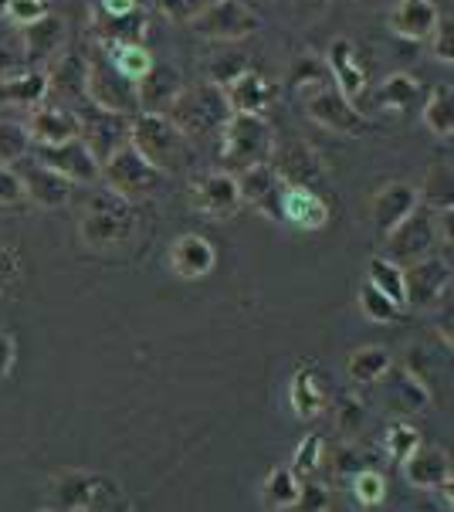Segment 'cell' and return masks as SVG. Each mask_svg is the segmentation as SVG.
<instances>
[{"label":"cell","mask_w":454,"mask_h":512,"mask_svg":"<svg viewBox=\"0 0 454 512\" xmlns=\"http://www.w3.org/2000/svg\"><path fill=\"white\" fill-rule=\"evenodd\" d=\"M322 462H326V441L322 435H305L295 448V458H292V472L295 475H316Z\"/></svg>","instance_id":"60d3db41"},{"label":"cell","mask_w":454,"mask_h":512,"mask_svg":"<svg viewBox=\"0 0 454 512\" xmlns=\"http://www.w3.org/2000/svg\"><path fill=\"white\" fill-rule=\"evenodd\" d=\"M288 404L299 421H316L329 407V390L322 387V380L312 370H299L288 384Z\"/></svg>","instance_id":"f546056e"},{"label":"cell","mask_w":454,"mask_h":512,"mask_svg":"<svg viewBox=\"0 0 454 512\" xmlns=\"http://www.w3.org/2000/svg\"><path fill=\"white\" fill-rule=\"evenodd\" d=\"M417 204H421V194H417L414 184H400L397 180V184L380 187L377 197H373V207H370L373 224H377L380 234H387L390 228H397Z\"/></svg>","instance_id":"484cf974"},{"label":"cell","mask_w":454,"mask_h":512,"mask_svg":"<svg viewBox=\"0 0 454 512\" xmlns=\"http://www.w3.org/2000/svg\"><path fill=\"white\" fill-rule=\"evenodd\" d=\"M427 41H434V58L444 65H454V31H451V17L438 21V28Z\"/></svg>","instance_id":"681fc988"},{"label":"cell","mask_w":454,"mask_h":512,"mask_svg":"<svg viewBox=\"0 0 454 512\" xmlns=\"http://www.w3.org/2000/svg\"><path fill=\"white\" fill-rule=\"evenodd\" d=\"M333 218V207L316 187H285L282 190V221L299 231H322Z\"/></svg>","instance_id":"d6986e66"},{"label":"cell","mask_w":454,"mask_h":512,"mask_svg":"<svg viewBox=\"0 0 454 512\" xmlns=\"http://www.w3.org/2000/svg\"><path fill=\"white\" fill-rule=\"evenodd\" d=\"M312 4H319V7H322V4H326V0H312Z\"/></svg>","instance_id":"680465c9"},{"label":"cell","mask_w":454,"mask_h":512,"mask_svg":"<svg viewBox=\"0 0 454 512\" xmlns=\"http://www.w3.org/2000/svg\"><path fill=\"white\" fill-rule=\"evenodd\" d=\"M17 282H21V255L11 245H0V299L11 295Z\"/></svg>","instance_id":"c3c4849f"},{"label":"cell","mask_w":454,"mask_h":512,"mask_svg":"<svg viewBox=\"0 0 454 512\" xmlns=\"http://www.w3.org/2000/svg\"><path fill=\"white\" fill-rule=\"evenodd\" d=\"M224 99L231 112H244V116H265L268 102H272V82H268L261 72H244L234 78V82L224 85Z\"/></svg>","instance_id":"4316f807"},{"label":"cell","mask_w":454,"mask_h":512,"mask_svg":"<svg viewBox=\"0 0 454 512\" xmlns=\"http://www.w3.org/2000/svg\"><path fill=\"white\" fill-rule=\"evenodd\" d=\"M333 468H336V475H349V479H353L360 468H366V458L356 445H343L333 451Z\"/></svg>","instance_id":"f907efd6"},{"label":"cell","mask_w":454,"mask_h":512,"mask_svg":"<svg viewBox=\"0 0 454 512\" xmlns=\"http://www.w3.org/2000/svg\"><path fill=\"white\" fill-rule=\"evenodd\" d=\"M85 99L92 102L99 112H116V116H136L139 112V95L136 82L126 78L112 65L106 51L89 58V78H85Z\"/></svg>","instance_id":"ba28073f"},{"label":"cell","mask_w":454,"mask_h":512,"mask_svg":"<svg viewBox=\"0 0 454 512\" xmlns=\"http://www.w3.org/2000/svg\"><path fill=\"white\" fill-rule=\"evenodd\" d=\"M14 357H17V346L14 340L7 333H0V380H7L11 377V370H14Z\"/></svg>","instance_id":"db71d44e"},{"label":"cell","mask_w":454,"mask_h":512,"mask_svg":"<svg viewBox=\"0 0 454 512\" xmlns=\"http://www.w3.org/2000/svg\"><path fill=\"white\" fill-rule=\"evenodd\" d=\"M183 89V78L177 68L170 65H156L136 82V95H139V112H163L167 116L170 102L177 99V92Z\"/></svg>","instance_id":"d4e9b609"},{"label":"cell","mask_w":454,"mask_h":512,"mask_svg":"<svg viewBox=\"0 0 454 512\" xmlns=\"http://www.w3.org/2000/svg\"><path fill=\"white\" fill-rule=\"evenodd\" d=\"M48 85L65 95H85V78H89V58L78 51H58L55 65L48 68Z\"/></svg>","instance_id":"4dcf8cb0"},{"label":"cell","mask_w":454,"mask_h":512,"mask_svg":"<svg viewBox=\"0 0 454 512\" xmlns=\"http://www.w3.org/2000/svg\"><path fill=\"white\" fill-rule=\"evenodd\" d=\"M34 153H38V163L58 170L61 177H68L72 184H95V180H99L102 167L89 146L82 143V136L68 143H58V146H34Z\"/></svg>","instance_id":"9a60e30c"},{"label":"cell","mask_w":454,"mask_h":512,"mask_svg":"<svg viewBox=\"0 0 454 512\" xmlns=\"http://www.w3.org/2000/svg\"><path fill=\"white\" fill-rule=\"evenodd\" d=\"M366 4H380V0H366ZM394 4H397V0H394Z\"/></svg>","instance_id":"6f0895ef"},{"label":"cell","mask_w":454,"mask_h":512,"mask_svg":"<svg viewBox=\"0 0 454 512\" xmlns=\"http://www.w3.org/2000/svg\"><path fill=\"white\" fill-rule=\"evenodd\" d=\"M360 309H363V316L370 319V323H394V319L400 316L397 302H390L387 295H383L380 289H373L370 282L360 289Z\"/></svg>","instance_id":"b9f144b4"},{"label":"cell","mask_w":454,"mask_h":512,"mask_svg":"<svg viewBox=\"0 0 454 512\" xmlns=\"http://www.w3.org/2000/svg\"><path fill=\"white\" fill-rule=\"evenodd\" d=\"M292 509H302V512H326L333 509V496H329L326 485L319 482H302L299 485V499H295Z\"/></svg>","instance_id":"bcb514c9"},{"label":"cell","mask_w":454,"mask_h":512,"mask_svg":"<svg viewBox=\"0 0 454 512\" xmlns=\"http://www.w3.org/2000/svg\"><path fill=\"white\" fill-rule=\"evenodd\" d=\"M258 28H261L258 14L244 0H211L190 21V31L211 41H241L248 34H255Z\"/></svg>","instance_id":"30bf717a"},{"label":"cell","mask_w":454,"mask_h":512,"mask_svg":"<svg viewBox=\"0 0 454 512\" xmlns=\"http://www.w3.org/2000/svg\"><path fill=\"white\" fill-rule=\"evenodd\" d=\"M21 41H24V55H28L31 65H45L61 51V41H65V21L58 14H45L34 24H24L21 28Z\"/></svg>","instance_id":"83f0119b"},{"label":"cell","mask_w":454,"mask_h":512,"mask_svg":"<svg viewBox=\"0 0 454 512\" xmlns=\"http://www.w3.org/2000/svg\"><path fill=\"white\" fill-rule=\"evenodd\" d=\"M390 367H394V360L383 346H360V350L349 353L346 363L349 380H356V384H380Z\"/></svg>","instance_id":"d6a6232c"},{"label":"cell","mask_w":454,"mask_h":512,"mask_svg":"<svg viewBox=\"0 0 454 512\" xmlns=\"http://www.w3.org/2000/svg\"><path fill=\"white\" fill-rule=\"evenodd\" d=\"M234 180H238V190H241V204L255 207L261 218H268V221H282L285 184L278 180L272 163H255V167L234 173Z\"/></svg>","instance_id":"4fadbf2b"},{"label":"cell","mask_w":454,"mask_h":512,"mask_svg":"<svg viewBox=\"0 0 454 512\" xmlns=\"http://www.w3.org/2000/svg\"><path fill=\"white\" fill-rule=\"evenodd\" d=\"M136 7H139V0H102L99 11L109 17H126V14H133Z\"/></svg>","instance_id":"11a10c76"},{"label":"cell","mask_w":454,"mask_h":512,"mask_svg":"<svg viewBox=\"0 0 454 512\" xmlns=\"http://www.w3.org/2000/svg\"><path fill=\"white\" fill-rule=\"evenodd\" d=\"M7 21L24 28V24H34L38 17L48 14V0H7Z\"/></svg>","instance_id":"7dc6e473"},{"label":"cell","mask_w":454,"mask_h":512,"mask_svg":"<svg viewBox=\"0 0 454 512\" xmlns=\"http://www.w3.org/2000/svg\"><path fill=\"white\" fill-rule=\"evenodd\" d=\"M441 14L434 7V0H397L387 14V24L397 38H407V41H427L438 28Z\"/></svg>","instance_id":"44dd1931"},{"label":"cell","mask_w":454,"mask_h":512,"mask_svg":"<svg viewBox=\"0 0 454 512\" xmlns=\"http://www.w3.org/2000/svg\"><path fill=\"white\" fill-rule=\"evenodd\" d=\"M78 234L95 251L122 248L136 234V211L129 201H122L112 190H99L89 197L82 218H78Z\"/></svg>","instance_id":"7a4b0ae2"},{"label":"cell","mask_w":454,"mask_h":512,"mask_svg":"<svg viewBox=\"0 0 454 512\" xmlns=\"http://www.w3.org/2000/svg\"><path fill=\"white\" fill-rule=\"evenodd\" d=\"M31 146H58L82 136V119L68 109H34L28 119Z\"/></svg>","instance_id":"cb8c5ba5"},{"label":"cell","mask_w":454,"mask_h":512,"mask_svg":"<svg viewBox=\"0 0 454 512\" xmlns=\"http://www.w3.org/2000/svg\"><path fill=\"white\" fill-rule=\"evenodd\" d=\"M17 177H21L24 184V201H34L38 207H45V211H58V207H65L72 201V180L61 177L58 170L45 167V163H21V167H14Z\"/></svg>","instance_id":"2e32d148"},{"label":"cell","mask_w":454,"mask_h":512,"mask_svg":"<svg viewBox=\"0 0 454 512\" xmlns=\"http://www.w3.org/2000/svg\"><path fill=\"white\" fill-rule=\"evenodd\" d=\"M268 163H272V170L278 173V180H282L285 187H316L326 180V163H322V156L302 140L275 143Z\"/></svg>","instance_id":"7c38bea8"},{"label":"cell","mask_w":454,"mask_h":512,"mask_svg":"<svg viewBox=\"0 0 454 512\" xmlns=\"http://www.w3.org/2000/svg\"><path fill=\"white\" fill-rule=\"evenodd\" d=\"M211 0H153V7L173 24H190Z\"/></svg>","instance_id":"f6af8a7d"},{"label":"cell","mask_w":454,"mask_h":512,"mask_svg":"<svg viewBox=\"0 0 454 512\" xmlns=\"http://www.w3.org/2000/svg\"><path fill=\"white\" fill-rule=\"evenodd\" d=\"M82 143L89 146L92 156L99 160V167H102L112 153L122 150V146L129 143V116H116V112H99V109H95L92 123H85V119H82Z\"/></svg>","instance_id":"7402d4cb"},{"label":"cell","mask_w":454,"mask_h":512,"mask_svg":"<svg viewBox=\"0 0 454 512\" xmlns=\"http://www.w3.org/2000/svg\"><path fill=\"white\" fill-rule=\"evenodd\" d=\"M387 455L394 458V462H404V458L414 451L417 445H421V431L414 428V424H407V421H397V424H390L387 428Z\"/></svg>","instance_id":"7bdbcfd3"},{"label":"cell","mask_w":454,"mask_h":512,"mask_svg":"<svg viewBox=\"0 0 454 512\" xmlns=\"http://www.w3.org/2000/svg\"><path fill=\"white\" fill-rule=\"evenodd\" d=\"M217 265V251L204 234H180L170 245V268L180 279H204Z\"/></svg>","instance_id":"603a6c76"},{"label":"cell","mask_w":454,"mask_h":512,"mask_svg":"<svg viewBox=\"0 0 454 512\" xmlns=\"http://www.w3.org/2000/svg\"><path fill=\"white\" fill-rule=\"evenodd\" d=\"M305 116L336 136H360L370 129V119L356 109V102L343 99V95L336 92V85H326V82L305 89Z\"/></svg>","instance_id":"9c48e42d"},{"label":"cell","mask_w":454,"mask_h":512,"mask_svg":"<svg viewBox=\"0 0 454 512\" xmlns=\"http://www.w3.org/2000/svg\"><path fill=\"white\" fill-rule=\"evenodd\" d=\"M217 136H221V163L227 173H241L255 167V163H268L275 146V133L268 119L244 116V112H231Z\"/></svg>","instance_id":"277c9868"},{"label":"cell","mask_w":454,"mask_h":512,"mask_svg":"<svg viewBox=\"0 0 454 512\" xmlns=\"http://www.w3.org/2000/svg\"><path fill=\"white\" fill-rule=\"evenodd\" d=\"M438 336L444 340V350L454 346V336H451V302H444V319H438Z\"/></svg>","instance_id":"9f6ffc18"},{"label":"cell","mask_w":454,"mask_h":512,"mask_svg":"<svg viewBox=\"0 0 454 512\" xmlns=\"http://www.w3.org/2000/svg\"><path fill=\"white\" fill-rule=\"evenodd\" d=\"M441 299H451V265L444 258H417L404 265V306L431 309Z\"/></svg>","instance_id":"8fae6325"},{"label":"cell","mask_w":454,"mask_h":512,"mask_svg":"<svg viewBox=\"0 0 454 512\" xmlns=\"http://www.w3.org/2000/svg\"><path fill=\"white\" fill-rule=\"evenodd\" d=\"M129 146L143 153L156 170H177L187 156V140L163 112H136L129 116Z\"/></svg>","instance_id":"5b68a950"},{"label":"cell","mask_w":454,"mask_h":512,"mask_svg":"<svg viewBox=\"0 0 454 512\" xmlns=\"http://www.w3.org/2000/svg\"><path fill=\"white\" fill-rule=\"evenodd\" d=\"M190 201L200 214H204L207 221H227L238 214L241 207V190H238V180H234V173L227 170H217V173H207V177H200L194 184V194H190Z\"/></svg>","instance_id":"5bb4252c"},{"label":"cell","mask_w":454,"mask_h":512,"mask_svg":"<svg viewBox=\"0 0 454 512\" xmlns=\"http://www.w3.org/2000/svg\"><path fill=\"white\" fill-rule=\"evenodd\" d=\"M28 153H31L28 126L0 119V167H14V163H21Z\"/></svg>","instance_id":"f35d334b"},{"label":"cell","mask_w":454,"mask_h":512,"mask_svg":"<svg viewBox=\"0 0 454 512\" xmlns=\"http://www.w3.org/2000/svg\"><path fill=\"white\" fill-rule=\"evenodd\" d=\"M421 204L434 207V211H451V167L448 163H434L427 170V180L417 187Z\"/></svg>","instance_id":"8d00e7d4"},{"label":"cell","mask_w":454,"mask_h":512,"mask_svg":"<svg viewBox=\"0 0 454 512\" xmlns=\"http://www.w3.org/2000/svg\"><path fill=\"white\" fill-rule=\"evenodd\" d=\"M421 119L434 136L448 140V136L454 133V92H451V85H438V89L427 95Z\"/></svg>","instance_id":"836d02e7"},{"label":"cell","mask_w":454,"mask_h":512,"mask_svg":"<svg viewBox=\"0 0 454 512\" xmlns=\"http://www.w3.org/2000/svg\"><path fill=\"white\" fill-rule=\"evenodd\" d=\"M363 421H366V407L360 397H339V407H336V428L343 431L346 438H356L363 431Z\"/></svg>","instance_id":"ee69618b"},{"label":"cell","mask_w":454,"mask_h":512,"mask_svg":"<svg viewBox=\"0 0 454 512\" xmlns=\"http://www.w3.org/2000/svg\"><path fill=\"white\" fill-rule=\"evenodd\" d=\"M417 95H421V78H414L407 72H394V75H387L380 82L377 102H380V109L397 112V116H400V112H407L410 106H414Z\"/></svg>","instance_id":"1f68e13d"},{"label":"cell","mask_w":454,"mask_h":512,"mask_svg":"<svg viewBox=\"0 0 454 512\" xmlns=\"http://www.w3.org/2000/svg\"><path fill=\"white\" fill-rule=\"evenodd\" d=\"M353 496L360 506H380V502L387 499V475L370 465L360 468V472L353 475Z\"/></svg>","instance_id":"ab89813d"},{"label":"cell","mask_w":454,"mask_h":512,"mask_svg":"<svg viewBox=\"0 0 454 512\" xmlns=\"http://www.w3.org/2000/svg\"><path fill=\"white\" fill-rule=\"evenodd\" d=\"M48 92H51V85H48L45 68H31V72H17V75L0 78V102H7V106L38 109Z\"/></svg>","instance_id":"f1b7e54d"},{"label":"cell","mask_w":454,"mask_h":512,"mask_svg":"<svg viewBox=\"0 0 454 512\" xmlns=\"http://www.w3.org/2000/svg\"><path fill=\"white\" fill-rule=\"evenodd\" d=\"M326 65H329V75H333L336 92L349 102H360L366 92V72L360 65V55H356L353 41L336 38L326 51Z\"/></svg>","instance_id":"ffe728a7"},{"label":"cell","mask_w":454,"mask_h":512,"mask_svg":"<svg viewBox=\"0 0 454 512\" xmlns=\"http://www.w3.org/2000/svg\"><path fill=\"white\" fill-rule=\"evenodd\" d=\"M299 475L292 468H272L265 475V485H261V496L272 509H292L295 499H299Z\"/></svg>","instance_id":"d590c367"},{"label":"cell","mask_w":454,"mask_h":512,"mask_svg":"<svg viewBox=\"0 0 454 512\" xmlns=\"http://www.w3.org/2000/svg\"><path fill=\"white\" fill-rule=\"evenodd\" d=\"M383 377H387V384H383V404H387V411L400 414V418H414V414L431 407L434 390L427 387L421 377H414L407 367H400V370L390 367Z\"/></svg>","instance_id":"e0dca14e"},{"label":"cell","mask_w":454,"mask_h":512,"mask_svg":"<svg viewBox=\"0 0 454 512\" xmlns=\"http://www.w3.org/2000/svg\"><path fill=\"white\" fill-rule=\"evenodd\" d=\"M99 180L106 184V190H112L116 197H122V201L139 204V201L153 197L156 190L163 187L167 173L156 170L143 153H136L133 146L126 143L122 150H116L106 163H102Z\"/></svg>","instance_id":"8992f818"},{"label":"cell","mask_w":454,"mask_h":512,"mask_svg":"<svg viewBox=\"0 0 454 512\" xmlns=\"http://www.w3.org/2000/svg\"><path fill=\"white\" fill-rule=\"evenodd\" d=\"M448 221H451V211H434V207H427V204H417L397 228H390L383 234V238H387L383 258H390V262H397V265H410V262H417V258H424L438 238L444 245H451Z\"/></svg>","instance_id":"3957f363"},{"label":"cell","mask_w":454,"mask_h":512,"mask_svg":"<svg viewBox=\"0 0 454 512\" xmlns=\"http://www.w3.org/2000/svg\"><path fill=\"white\" fill-rule=\"evenodd\" d=\"M366 282L404 309V265L390 262V258H383V255L370 258V265H366Z\"/></svg>","instance_id":"e575fe53"},{"label":"cell","mask_w":454,"mask_h":512,"mask_svg":"<svg viewBox=\"0 0 454 512\" xmlns=\"http://www.w3.org/2000/svg\"><path fill=\"white\" fill-rule=\"evenodd\" d=\"M244 68H248V62H244L241 55L217 58V62L211 65V82H214V85H221V89H224L227 82H234V78H238V75L244 72Z\"/></svg>","instance_id":"f5cc1de1"},{"label":"cell","mask_w":454,"mask_h":512,"mask_svg":"<svg viewBox=\"0 0 454 512\" xmlns=\"http://www.w3.org/2000/svg\"><path fill=\"white\" fill-rule=\"evenodd\" d=\"M48 509H116L126 506L122 502V489L116 482L102 479V475L92 472H65L61 479L48 485Z\"/></svg>","instance_id":"52a82bcc"},{"label":"cell","mask_w":454,"mask_h":512,"mask_svg":"<svg viewBox=\"0 0 454 512\" xmlns=\"http://www.w3.org/2000/svg\"><path fill=\"white\" fill-rule=\"evenodd\" d=\"M404 468V479L414 485V489H424V492H434V489H444L451 485V455L438 445H417L410 455L400 462Z\"/></svg>","instance_id":"ac0fdd59"},{"label":"cell","mask_w":454,"mask_h":512,"mask_svg":"<svg viewBox=\"0 0 454 512\" xmlns=\"http://www.w3.org/2000/svg\"><path fill=\"white\" fill-rule=\"evenodd\" d=\"M231 116V106L224 99V89L214 82H200V85H183L177 92V99L170 102L167 119L183 133V140H207L217 136L221 126Z\"/></svg>","instance_id":"6da1fadb"},{"label":"cell","mask_w":454,"mask_h":512,"mask_svg":"<svg viewBox=\"0 0 454 512\" xmlns=\"http://www.w3.org/2000/svg\"><path fill=\"white\" fill-rule=\"evenodd\" d=\"M102 51H106L112 58V65L126 78H133V82H139V78L153 68V55L143 45H102Z\"/></svg>","instance_id":"74e56055"},{"label":"cell","mask_w":454,"mask_h":512,"mask_svg":"<svg viewBox=\"0 0 454 512\" xmlns=\"http://www.w3.org/2000/svg\"><path fill=\"white\" fill-rule=\"evenodd\" d=\"M24 201V184L14 167H0V207H14Z\"/></svg>","instance_id":"816d5d0a"}]
</instances>
